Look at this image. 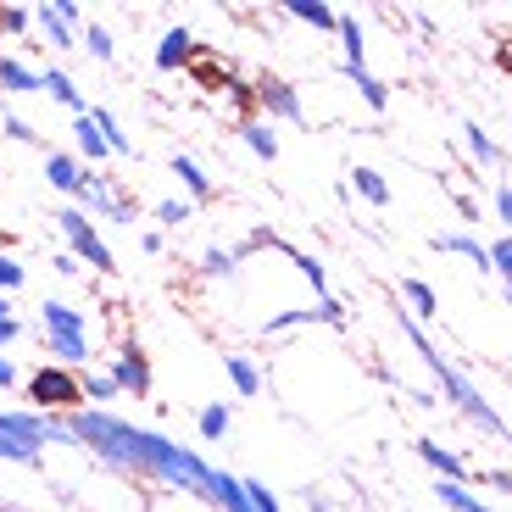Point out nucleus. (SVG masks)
Masks as SVG:
<instances>
[{
  "label": "nucleus",
  "instance_id": "obj_1",
  "mask_svg": "<svg viewBox=\"0 0 512 512\" xmlns=\"http://www.w3.org/2000/svg\"><path fill=\"white\" fill-rule=\"evenodd\" d=\"M34 401L39 407H78L84 401V390H78V379L73 373H56V368H45V373H34Z\"/></svg>",
  "mask_w": 512,
  "mask_h": 512
},
{
  "label": "nucleus",
  "instance_id": "obj_2",
  "mask_svg": "<svg viewBox=\"0 0 512 512\" xmlns=\"http://www.w3.org/2000/svg\"><path fill=\"white\" fill-rule=\"evenodd\" d=\"M418 451H423L429 462H435V468H440L446 479H462V457H451V451H440L435 440H418Z\"/></svg>",
  "mask_w": 512,
  "mask_h": 512
},
{
  "label": "nucleus",
  "instance_id": "obj_3",
  "mask_svg": "<svg viewBox=\"0 0 512 512\" xmlns=\"http://www.w3.org/2000/svg\"><path fill=\"white\" fill-rule=\"evenodd\" d=\"M290 12L301 17V23H312V28H340V17H334L329 6H312V0H295Z\"/></svg>",
  "mask_w": 512,
  "mask_h": 512
},
{
  "label": "nucleus",
  "instance_id": "obj_4",
  "mask_svg": "<svg viewBox=\"0 0 512 512\" xmlns=\"http://www.w3.org/2000/svg\"><path fill=\"white\" fill-rule=\"evenodd\" d=\"M351 179H357V190L362 195H368V201H390V190H384V179H379V173H373V167H357V173H351Z\"/></svg>",
  "mask_w": 512,
  "mask_h": 512
},
{
  "label": "nucleus",
  "instance_id": "obj_5",
  "mask_svg": "<svg viewBox=\"0 0 512 512\" xmlns=\"http://www.w3.org/2000/svg\"><path fill=\"white\" fill-rule=\"evenodd\" d=\"M440 501H451V507H457V512H485V507H479L474 496H468V490L457 485V479H440Z\"/></svg>",
  "mask_w": 512,
  "mask_h": 512
},
{
  "label": "nucleus",
  "instance_id": "obj_6",
  "mask_svg": "<svg viewBox=\"0 0 512 512\" xmlns=\"http://www.w3.org/2000/svg\"><path fill=\"white\" fill-rule=\"evenodd\" d=\"M401 295H407V301H412V307L423 312V318H429V312H435V290H429V284L407 279V284H401Z\"/></svg>",
  "mask_w": 512,
  "mask_h": 512
},
{
  "label": "nucleus",
  "instance_id": "obj_7",
  "mask_svg": "<svg viewBox=\"0 0 512 512\" xmlns=\"http://www.w3.org/2000/svg\"><path fill=\"white\" fill-rule=\"evenodd\" d=\"M490 268L507 279V295H512V240H496V245H490Z\"/></svg>",
  "mask_w": 512,
  "mask_h": 512
},
{
  "label": "nucleus",
  "instance_id": "obj_8",
  "mask_svg": "<svg viewBox=\"0 0 512 512\" xmlns=\"http://www.w3.org/2000/svg\"><path fill=\"white\" fill-rule=\"evenodd\" d=\"M462 134H468V145H474V156H479V162H501V151L490 145V134H485V128H474V123H468Z\"/></svg>",
  "mask_w": 512,
  "mask_h": 512
},
{
  "label": "nucleus",
  "instance_id": "obj_9",
  "mask_svg": "<svg viewBox=\"0 0 512 512\" xmlns=\"http://www.w3.org/2000/svg\"><path fill=\"white\" fill-rule=\"evenodd\" d=\"M251 145H256L262 156H273V151H279V140H273L268 128H251Z\"/></svg>",
  "mask_w": 512,
  "mask_h": 512
},
{
  "label": "nucleus",
  "instance_id": "obj_10",
  "mask_svg": "<svg viewBox=\"0 0 512 512\" xmlns=\"http://www.w3.org/2000/svg\"><path fill=\"white\" fill-rule=\"evenodd\" d=\"M496 212L512 223V184H501V190H496Z\"/></svg>",
  "mask_w": 512,
  "mask_h": 512
},
{
  "label": "nucleus",
  "instance_id": "obj_11",
  "mask_svg": "<svg viewBox=\"0 0 512 512\" xmlns=\"http://www.w3.org/2000/svg\"><path fill=\"white\" fill-rule=\"evenodd\" d=\"M223 423H229V412H223V407H212V412H206V435H218Z\"/></svg>",
  "mask_w": 512,
  "mask_h": 512
},
{
  "label": "nucleus",
  "instance_id": "obj_12",
  "mask_svg": "<svg viewBox=\"0 0 512 512\" xmlns=\"http://www.w3.org/2000/svg\"><path fill=\"white\" fill-rule=\"evenodd\" d=\"M234 379H240V390H256V373L245 368V362H234Z\"/></svg>",
  "mask_w": 512,
  "mask_h": 512
},
{
  "label": "nucleus",
  "instance_id": "obj_13",
  "mask_svg": "<svg viewBox=\"0 0 512 512\" xmlns=\"http://www.w3.org/2000/svg\"><path fill=\"white\" fill-rule=\"evenodd\" d=\"M485 485L490 490H512V474H485Z\"/></svg>",
  "mask_w": 512,
  "mask_h": 512
},
{
  "label": "nucleus",
  "instance_id": "obj_14",
  "mask_svg": "<svg viewBox=\"0 0 512 512\" xmlns=\"http://www.w3.org/2000/svg\"><path fill=\"white\" fill-rule=\"evenodd\" d=\"M17 279V268H6V262H0V284H12Z\"/></svg>",
  "mask_w": 512,
  "mask_h": 512
},
{
  "label": "nucleus",
  "instance_id": "obj_15",
  "mask_svg": "<svg viewBox=\"0 0 512 512\" xmlns=\"http://www.w3.org/2000/svg\"><path fill=\"white\" fill-rule=\"evenodd\" d=\"M501 67H512V51H501Z\"/></svg>",
  "mask_w": 512,
  "mask_h": 512
}]
</instances>
